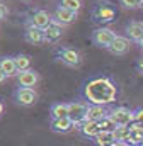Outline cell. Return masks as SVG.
<instances>
[{
    "instance_id": "cell-31",
    "label": "cell",
    "mask_w": 143,
    "mask_h": 146,
    "mask_svg": "<svg viewBox=\"0 0 143 146\" xmlns=\"http://www.w3.org/2000/svg\"><path fill=\"white\" fill-rule=\"evenodd\" d=\"M140 46H142V49H143V41H142V42H140Z\"/></svg>"
},
{
    "instance_id": "cell-7",
    "label": "cell",
    "mask_w": 143,
    "mask_h": 146,
    "mask_svg": "<svg viewBox=\"0 0 143 146\" xmlns=\"http://www.w3.org/2000/svg\"><path fill=\"white\" fill-rule=\"evenodd\" d=\"M109 119L116 126H130L135 122V112H131L126 107H116L109 112Z\"/></svg>"
},
{
    "instance_id": "cell-19",
    "label": "cell",
    "mask_w": 143,
    "mask_h": 146,
    "mask_svg": "<svg viewBox=\"0 0 143 146\" xmlns=\"http://www.w3.org/2000/svg\"><path fill=\"white\" fill-rule=\"evenodd\" d=\"M49 117L51 119H63L68 117V104L65 102H55L49 107Z\"/></svg>"
},
{
    "instance_id": "cell-3",
    "label": "cell",
    "mask_w": 143,
    "mask_h": 146,
    "mask_svg": "<svg viewBox=\"0 0 143 146\" xmlns=\"http://www.w3.org/2000/svg\"><path fill=\"white\" fill-rule=\"evenodd\" d=\"M55 56L58 61H61L63 65L70 66V68H78L82 65V56L77 49H72L67 46H56L55 48Z\"/></svg>"
},
{
    "instance_id": "cell-2",
    "label": "cell",
    "mask_w": 143,
    "mask_h": 146,
    "mask_svg": "<svg viewBox=\"0 0 143 146\" xmlns=\"http://www.w3.org/2000/svg\"><path fill=\"white\" fill-rule=\"evenodd\" d=\"M116 15H118V10H116V5L109 0H97L90 10V17L96 24L99 26H104V24H111L112 21H116Z\"/></svg>"
},
{
    "instance_id": "cell-5",
    "label": "cell",
    "mask_w": 143,
    "mask_h": 146,
    "mask_svg": "<svg viewBox=\"0 0 143 146\" xmlns=\"http://www.w3.org/2000/svg\"><path fill=\"white\" fill-rule=\"evenodd\" d=\"M14 102L17 106H22V107H29V106H34L36 100H37V92L34 88H27V87H19L14 90Z\"/></svg>"
},
{
    "instance_id": "cell-29",
    "label": "cell",
    "mask_w": 143,
    "mask_h": 146,
    "mask_svg": "<svg viewBox=\"0 0 143 146\" xmlns=\"http://www.w3.org/2000/svg\"><path fill=\"white\" fill-rule=\"evenodd\" d=\"M136 66H138V70H140V73L143 75V58L140 60V61H138V65H136Z\"/></svg>"
},
{
    "instance_id": "cell-9",
    "label": "cell",
    "mask_w": 143,
    "mask_h": 146,
    "mask_svg": "<svg viewBox=\"0 0 143 146\" xmlns=\"http://www.w3.org/2000/svg\"><path fill=\"white\" fill-rule=\"evenodd\" d=\"M15 78H17L19 87H27V88H34L36 85L39 83V80H41L39 73L36 72V70H33V68L24 70V72H19Z\"/></svg>"
},
{
    "instance_id": "cell-30",
    "label": "cell",
    "mask_w": 143,
    "mask_h": 146,
    "mask_svg": "<svg viewBox=\"0 0 143 146\" xmlns=\"http://www.w3.org/2000/svg\"><path fill=\"white\" fill-rule=\"evenodd\" d=\"M3 109H5V106H3V102H0V115L3 114Z\"/></svg>"
},
{
    "instance_id": "cell-12",
    "label": "cell",
    "mask_w": 143,
    "mask_h": 146,
    "mask_svg": "<svg viewBox=\"0 0 143 146\" xmlns=\"http://www.w3.org/2000/svg\"><path fill=\"white\" fill-rule=\"evenodd\" d=\"M77 15H78V12H75V10H70V9H67V7H63V5H56V9H55V19L58 21V22H61L63 26H68L72 22H75L77 21Z\"/></svg>"
},
{
    "instance_id": "cell-11",
    "label": "cell",
    "mask_w": 143,
    "mask_h": 146,
    "mask_svg": "<svg viewBox=\"0 0 143 146\" xmlns=\"http://www.w3.org/2000/svg\"><path fill=\"white\" fill-rule=\"evenodd\" d=\"M29 22H31L33 26H36L37 29L44 31V29L53 22V17H51V14H49L48 10L39 9V10H34V12H33V15L29 17Z\"/></svg>"
},
{
    "instance_id": "cell-15",
    "label": "cell",
    "mask_w": 143,
    "mask_h": 146,
    "mask_svg": "<svg viewBox=\"0 0 143 146\" xmlns=\"http://www.w3.org/2000/svg\"><path fill=\"white\" fill-rule=\"evenodd\" d=\"M107 51H109L111 54H114V56H121V54L128 53V51H130V39L124 37V36H118L112 41V44L109 46Z\"/></svg>"
},
{
    "instance_id": "cell-1",
    "label": "cell",
    "mask_w": 143,
    "mask_h": 146,
    "mask_svg": "<svg viewBox=\"0 0 143 146\" xmlns=\"http://www.w3.org/2000/svg\"><path fill=\"white\" fill-rule=\"evenodd\" d=\"M82 97L90 106H107L118 99V87L107 76H94L82 83Z\"/></svg>"
},
{
    "instance_id": "cell-32",
    "label": "cell",
    "mask_w": 143,
    "mask_h": 146,
    "mask_svg": "<svg viewBox=\"0 0 143 146\" xmlns=\"http://www.w3.org/2000/svg\"><path fill=\"white\" fill-rule=\"evenodd\" d=\"M22 2H33V0H22Z\"/></svg>"
},
{
    "instance_id": "cell-20",
    "label": "cell",
    "mask_w": 143,
    "mask_h": 146,
    "mask_svg": "<svg viewBox=\"0 0 143 146\" xmlns=\"http://www.w3.org/2000/svg\"><path fill=\"white\" fill-rule=\"evenodd\" d=\"M116 138H114V133L112 131H101L96 138H94V143L96 146H107L111 143H114Z\"/></svg>"
},
{
    "instance_id": "cell-6",
    "label": "cell",
    "mask_w": 143,
    "mask_h": 146,
    "mask_svg": "<svg viewBox=\"0 0 143 146\" xmlns=\"http://www.w3.org/2000/svg\"><path fill=\"white\" fill-rule=\"evenodd\" d=\"M90 104L85 102V100H75L68 104V117L78 126L82 124L85 119H87V112H89Z\"/></svg>"
},
{
    "instance_id": "cell-22",
    "label": "cell",
    "mask_w": 143,
    "mask_h": 146,
    "mask_svg": "<svg viewBox=\"0 0 143 146\" xmlns=\"http://www.w3.org/2000/svg\"><path fill=\"white\" fill-rule=\"evenodd\" d=\"M112 133H114L116 141H121V143H126L128 145V139L131 136V127L130 126H118Z\"/></svg>"
},
{
    "instance_id": "cell-21",
    "label": "cell",
    "mask_w": 143,
    "mask_h": 146,
    "mask_svg": "<svg viewBox=\"0 0 143 146\" xmlns=\"http://www.w3.org/2000/svg\"><path fill=\"white\" fill-rule=\"evenodd\" d=\"M14 61H15V66L19 72H24V70H29L31 68V56L29 54H24V53H19L14 56Z\"/></svg>"
},
{
    "instance_id": "cell-24",
    "label": "cell",
    "mask_w": 143,
    "mask_h": 146,
    "mask_svg": "<svg viewBox=\"0 0 143 146\" xmlns=\"http://www.w3.org/2000/svg\"><path fill=\"white\" fill-rule=\"evenodd\" d=\"M124 9H140L143 7V0H119Z\"/></svg>"
},
{
    "instance_id": "cell-26",
    "label": "cell",
    "mask_w": 143,
    "mask_h": 146,
    "mask_svg": "<svg viewBox=\"0 0 143 146\" xmlns=\"http://www.w3.org/2000/svg\"><path fill=\"white\" fill-rule=\"evenodd\" d=\"M135 122L140 124V126H143V109L135 110Z\"/></svg>"
},
{
    "instance_id": "cell-18",
    "label": "cell",
    "mask_w": 143,
    "mask_h": 146,
    "mask_svg": "<svg viewBox=\"0 0 143 146\" xmlns=\"http://www.w3.org/2000/svg\"><path fill=\"white\" fill-rule=\"evenodd\" d=\"M0 70L7 75V78L10 76H17V66H15V61H14V56H0Z\"/></svg>"
},
{
    "instance_id": "cell-8",
    "label": "cell",
    "mask_w": 143,
    "mask_h": 146,
    "mask_svg": "<svg viewBox=\"0 0 143 146\" xmlns=\"http://www.w3.org/2000/svg\"><path fill=\"white\" fill-rule=\"evenodd\" d=\"M63 29L65 26L53 17V22L44 29V44H56L63 36Z\"/></svg>"
},
{
    "instance_id": "cell-4",
    "label": "cell",
    "mask_w": 143,
    "mask_h": 146,
    "mask_svg": "<svg viewBox=\"0 0 143 146\" xmlns=\"http://www.w3.org/2000/svg\"><path fill=\"white\" fill-rule=\"evenodd\" d=\"M118 37V34L106 26H99L97 29H94L92 33V42L97 46V48H102V49H109V46L112 44V41Z\"/></svg>"
},
{
    "instance_id": "cell-16",
    "label": "cell",
    "mask_w": 143,
    "mask_h": 146,
    "mask_svg": "<svg viewBox=\"0 0 143 146\" xmlns=\"http://www.w3.org/2000/svg\"><path fill=\"white\" fill-rule=\"evenodd\" d=\"M77 131H78L82 136H85V138H92V139H94V138L101 133V126H99V122L84 121L82 124L77 126Z\"/></svg>"
},
{
    "instance_id": "cell-17",
    "label": "cell",
    "mask_w": 143,
    "mask_h": 146,
    "mask_svg": "<svg viewBox=\"0 0 143 146\" xmlns=\"http://www.w3.org/2000/svg\"><path fill=\"white\" fill-rule=\"evenodd\" d=\"M111 110L106 106H90L87 112V119L85 121H92V122H101L102 119H106Z\"/></svg>"
},
{
    "instance_id": "cell-10",
    "label": "cell",
    "mask_w": 143,
    "mask_h": 146,
    "mask_svg": "<svg viewBox=\"0 0 143 146\" xmlns=\"http://www.w3.org/2000/svg\"><path fill=\"white\" fill-rule=\"evenodd\" d=\"M49 129L56 134H68L73 129H77V124L72 121L70 117H63V119H51L49 122Z\"/></svg>"
},
{
    "instance_id": "cell-23",
    "label": "cell",
    "mask_w": 143,
    "mask_h": 146,
    "mask_svg": "<svg viewBox=\"0 0 143 146\" xmlns=\"http://www.w3.org/2000/svg\"><path fill=\"white\" fill-rule=\"evenodd\" d=\"M60 5H63V7L70 9V10L78 12L84 7V0H60Z\"/></svg>"
},
{
    "instance_id": "cell-27",
    "label": "cell",
    "mask_w": 143,
    "mask_h": 146,
    "mask_svg": "<svg viewBox=\"0 0 143 146\" xmlns=\"http://www.w3.org/2000/svg\"><path fill=\"white\" fill-rule=\"evenodd\" d=\"M5 80H7V75H5V73H3L2 70H0V85H2V83H3Z\"/></svg>"
},
{
    "instance_id": "cell-13",
    "label": "cell",
    "mask_w": 143,
    "mask_h": 146,
    "mask_svg": "<svg viewBox=\"0 0 143 146\" xmlns=\"http://www.w3.org/2000/svg\"><path fill=\"white\" fill-rule=\"evenodd\" d=\"M24 39L29 44H44V31L37 29L29 21L26 22V31H24Z\"/></svg>"
},
{
    "instance_id": "cell-28",
    "label": "cell",
    "mask_w": 143,
    "mask_h": 146,
    "mask_svg": "<svg viewBox=\"0 0 143 146\" xmlns=\"http://www.w3.org/2000/svg\"><path fill=\"white\" fill-rule=\"evenodd\" d=\"M107 146H128L126 143H121V141H114V143H111V145H107Z\"/></svg>"
},
{
    "instance_id": "cell-25",
    "label": "cell",
    "mask_w": 143,
    "mask_h": 146,
    "mask_svg": "<svg viewBox=\"0 0 143 146\" xmlns=\"http://www.w3.org/2000/svg\"><path fill=\"white\" fill-rule=\"evenodd\" d=\"M7 15H9V7H7L5 3L0 2V21H3Z\"/></svg>"
},
{
    "instance_id": "cell-14",
    "label": "cell",
    "mask_w": 143,
    "mask_h": 146,
    "mask_svg": "<svg viewBox=\"0 0 143 146\" xmlns=\"http://www.w3.org/2000/svg\"><path fill=\"white\" fill-rule=\"evenodd\" d=\"M126 36L133 42H142L143 41V21H131L126 26Z\"/></svg>"
}]
</instances>
